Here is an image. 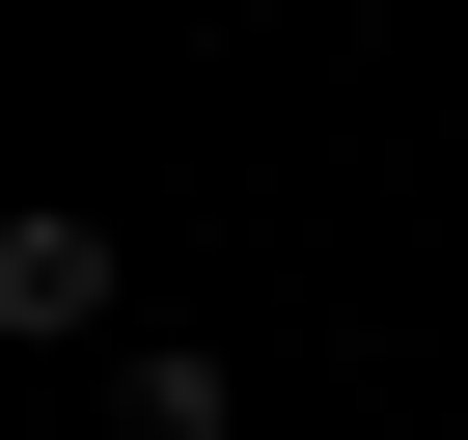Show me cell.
Masks as SVG:
<instances>
[{"instance_id": "obj_1", "label": "cell", "mask_w": 468, "mask_h": 440, "mask_svg": "<svg viewBox=\"0 0 468 440\" xmlns=\"http://www.w3.org/2000/svg\"><path fill=\"white\" fill-rule=\"evenodd\" d=\"M0 330L83 358V330H111V220H0Z\"/></svg>"}, {"instance_id": "obj_2", "label": "cell", "mask_w": 468, "mask_h": 440, "mask_svg": "<svg viewBox=\"0 0 468 440\" xmlns=\"http://www.w3.org/2000/svg\"><path fill=\"white\" fill-rule=\"evenodd\" d=\"M111 440H249V385H220L193 330H138V358H111Z\"/></svg>"}]
</instances>
